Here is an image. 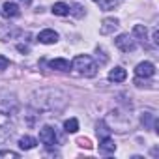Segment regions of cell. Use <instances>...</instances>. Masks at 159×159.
Returning a JSON list of instances; mask_svg holds the SVG:
<instances>
[{"label": "cell", "mask_w": 159, "mask_h": 159, "mask_svg": "<svg viewBox=\"0 0 159 159\" xmlns=\"http://www.w3.org/2000/svg\"><path fill=\"white\" fill-rule=\"evenodd\" d=\"M99 152L101 153H114L116 152V144H114V140L111 139V137H103V139H99Z\"/></svg>", "instance_id": "cell-8"}, {"label": "cell", "mask_w": 159, "mask_h": 159, "mask_svg": "<svg viewBox=\"0 0 159 159\" xmlns=\"http://www.w3.org/2000/svg\"><path fill=\"white\" fill-rule=\"evenodd\" d=\"M36 144H38V140L34 137H21L19 139V148L21 150H32V148H36Z\"/></svg>", "instance_id": "cell-13"}, {"label": "cell", "mask_w": 159, "mask_h": 159, "mask_svg": "<svg viewBox=\"0 0 159 159\" xmlns=\"http://www.w3.org/2000/svg\"><path fill=\"white\" fill-rule=\"evenodd\" d=\"M114 43H116V47H118L122 52H133V51L137 49V43H135L133 36H129V34H120V36L114 39Z\"/></svg>", "instance_id": "cell-2"}, {"label": "cell", "mask_w": 159, "mask_h": 159, "mask_svg": "<svg viewBox=\"0 0 159 159\" xmlns=\"http://www.w3.org/2000/svg\"><path fill=\"white\" fill-rule=\"evenodd\" d=\"M109 131H111V129H107L105 122H99V124H98V135H99V139H103V137H111Z\"/></svg>", "instance_id": "cell-17"}, {"label": "cell", "mask_w": 159, "mask_h": 159, "mask_svg": "<svg viewBox=\"0 0 159 159\" xmlns=\"http://www.w3.org/2000/svg\"><path fill=\"white\" fill-rule=\"evenodd\" d=\"M150 122H155V114H152V112H146V114H142V124H150Z\"/></svg>", "instance_id": "cell-19"}, {"label": "cell", "mask_w": 159, "mask_h": 159, "mask_svg": "<svg viewBox=\"0 0 159 159\" xmlns=\"http://www.w3.org/2000/svg\"><path fill=\"white\" fill-rule=\"evenodd\" d=\"M71 67L75 69V73L83 75V77H94V75L98 73V64H96L90 56H86V54H79V56H75Z\"/></svg>", "instance_id": "cell-1"}, {"label": "cell", "mask_w": 159, "mask_h": 159, "mask_svg": "<svg viewBox=\"0 0 159 159\" xmlns=\"http://www.w3.org/2000/svg\"><path fill=\"white\" fill-rule=\"evenodd\" d=\"M2 15L8 17V19H13V17H19L21 15V10L15 2H4L2 6Z\"/></svg>", "instance_id": "cell-7"}, {"label": "cell", "mask_w": 159, "mask_h": 159, "mask_svg": "<svg viewBox=\"0 0 159 159\" xmlns=\"http://www.w3.org/2000/svg\"><path fill=\"white\" fill-rule=\"evenodd\" d=\"M39 140H41L47 148L54 146V144H56V133H54V129H52L51 125H43V127L39 129Z\"/></svg>", "instance_id": "cell-3"}, {"label": "cell", "mask_w": 159, "mask_h": 159, "mask_svg": "<svg viewBox=\"0 0 159 159\" xmlns=\"http://www.w3.org/2000/svg\"><path fill=\"white\" fill-rule=\"evenodd\" d=\"M133 34L142 41V45H146V47H148V30H146V26H142V25H135Z\"/></svg>", "instance_id": "cell-12"}, {"label": "cell", "mask_w": 159, "mask_h": 159, "mask_svg": "<svg viewBox=\"0 0 159 159\" xmlns=\"http://www.w3.org/2000/svg\"><path fill=\"white\" fill-rule=\"evenodd\" d=\"M21 34V30L13 25H0V39L2 41H10L13 38H17Z\"/></svg>", "instance_id": "cell-5"}, {"label": "cell", "mask_w": 159, "mask_h": 159, "mask_svg": "<svg viewBox=\"0 0 159 159\" xmlns=\"http://www.w3.org/2000/svg\"><path fill=\"white\" fill-rule=\"evenodd\" d=\"M125 77H127V71H125L124 67H114V69H111V73H109V81H112V83H122V81H125Z\"/></svg>", "instance_id": "cell-10"}, {"label": "cell", "mask_w": 159, "mask_h": 159, "mask_svg": "<svg viewBox=\"0 0 159 159\" xmlns=\"http://www.w3.org/2000/svg\"><path fill=\"white\" fill-rule=\"evenodd\" d=\"M38 41L43 43V45H52V43L58 41V34L54 30H49V28L47 30H41L39 36H38Z\"/></svg>", "instance_id": "cell-6"}, {"label": "cell", "mask_w": 159, "mask_h": 159, "mask_svg": "<svg viewBox=\"0 0 159 159\" xmlns=\"http://www.w3.org/2000/svg\"><path fill=\"white\" fill-rule=\"evenodd\" d=\"M17 49H19L21 52H28V47H26V45H17Z\"/></svg>", "instance_id": "cell-22"}, {"label": "cell", "mask_w": 159, "mask_h": 159, "mask_svg": "<svg viewBox=\"0 0 159 159\" xmlns=\"http://www.w3.org/2000/svg\"><path fill=\"white\" fill-rule=\"evenodd\" d=\"M2 157H11V159H19V153L17 152H11V150H2L0 152V159Z\"/></svg>", "instance_id": "cell-18"}, {"label": "cell", "mask_w": 159, "mask_h": 159, "mask_svg": "<svg viewBox=\"0 0 159 159\" xmlns=\"http://www.w3.org/2000/svg\"><path fill=\"white\" fill-rule=\"evenodd\" d=\"M79 144H81L83 148H92V144H90L88 139H79Z\"/></svg>", "instance_id": "cell-21"}, {"label": "cell", "mask_w": 159, "mask_h": 159, "mask_svg": "<svg viewBox=\"0 0 159 159\" xmlns=\"http://www.w3.org/2000/svg\"><path fill=\"white\" fill-rule=\"evenodd\" d=\"M8 66H10V60H8L6 56L0 54V73H2L4 69H8Z\"/></svg>", "instance_id": "cell-20"}, {"label": "cell", "mask_w": 159, "mask_h": 159, "mask_svg": "<svg viewBox=\"0 0 159 159\" xmlns=\"http://www.w3.org/2000/svg\"><path fill=\"white\" fill-rule=\"evenodd\" d=\"M94 2L101 8V10H105V11H109V10H114L116 8V4H118V0H94Z\"/></svg>", "instance_id": "cell-15"}, {"label": "cell", "mask_w": 159, "mask_h": 159, "mask_svg": "<svg viewBox=\"0 0 159 159\" xmlns=\"http://www.w3.org/2000/svg\"><path fill=\"white\" fill-rule=\"evenodd\" d=\"M64 129H66V133H77V131H79V122H77V118L66 120V122H64Z\"/></svg>", "instance_id": "cell-16"}, {"label": "cell", "mask_w": 159, "mask_h": 159, "mask_svg": "<svg viewBox=\"0 0 159 159\" xmlns=\"http://www.w3.org/2000/svg\"><path fill=\"white\" fill-rule=\"evenodd\" d=\"M135 75L140 77V79H150L155 75V66L152 62H140L137 67H135Z\"/></svg>", "instance_id": "cell-4"}, {"label": "cell", "mask_w": 159, "mask_h": 159, "mask_svg": "<svg viewBox=\"0 0 159 159\" xmlns=\"http://www.w3.org/2000/svg\"><path fill=\"white\" fill-rule=\"evenodd\" d=\"M69 6L67 4H64V2H56L54 6H52V13L54 15H60V17H64V15H69Z\"/></svg>", "instance_id": "cell-14"}, {"label": "cell", "mask_w": 159, "mask_h": 159, "mask_svg": "<svg viewBox=\"0 0 159 159\" xmlns=\"http://www.w3.org/2000/svg\"><path fill=\"white\" fill-rule=\"evenodd\" d=\"M49 66L52 69H56V71H69V67H71V64L66 58H54V60L49 62Z\"/></svg>", "instance_id": "cell-11"}, {"label": "cell", "mask_w": 159, "mask_h": 159, "mask_svg": "<svg viewBox=\"0 0 159 159\" xmlns=\"http://www.w3.org/2000/svg\"><path fill=\"white\" fill-rule=\"evenodd\" d=\"M118 26H120L118 19H105V21H103V25H101V28H99V32L107 36V34H112Z\"/></svg>", "instance_id": "cell-9"}]
</instances>
